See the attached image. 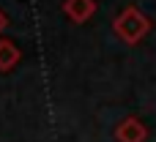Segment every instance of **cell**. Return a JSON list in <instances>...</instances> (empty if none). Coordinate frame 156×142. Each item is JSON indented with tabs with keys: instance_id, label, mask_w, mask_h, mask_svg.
Masks as SVG:
<instances>
[{
	"instance_id": "cell-5",
	"label": "cell",
	"mask_w": 156,
	"mask_h": 142,
	"mask_svg": "<svg viewBox=\"0 0 156 142\" xmlns=\"http://www.w3.org/2000/svg\"><path fill=\"white\" fill-rule=\"evenodd\" d=\"M5 27H8V16H5V11H0V36H3Z\"/></svg>"
},
{
	"instance_id": "cell-2",
	"label": "cell",
	"mask_w": 156,
	"mask_h": 142,
	"mask_svg": "<svg viewBox=\"0 0 156 142\" xmlns=\"http://www.w3.org/2000/svg\"><path fill=\"white\" fill-rule=\"evenodd\" d=\"M115 140L118 142H145L148 140V126L140 118H123L115 126Z\"/></svg>"
},
{
	"instance_id": "cell-1",
	"label": "cell",
	"mask_w": 156,
	"mask_h": 142,
	"mask_svg": "<svg viewBox=\"0 0 156 142\" xmlns=\"http://www.w3.org/2000/svg\"><path fill=\"white\" fill-rule=\"evenodd\" d=\"M151 27H154L151 16L143 14L137 5H126V8L112 19V33H115L123 44H129V47L140 44V41L151 33Z\"/></svg>"
},
{
	"instance_id": "cell-3",
	"label": "cell",
	"mask_w": 156,
	"mask_h": 142,
	"mask_svg": "<svg viewBox=\"0 0 156 142\" xmlns=\"http://www.w3.org/2000/svg\"><path fill=\"white\" fill-rule=\"evenodd\" d=\"M63 14L71 22L82 25L96 14V0H63Z\"/></svg>"
},
{
	"instance_id": "cell-4",
	"label": "cell",
	"mask_w": 156,
	"mask_h": 142,
	"mask_svg": "<svg viewBox=\"0 0 156 142\" xmlns=\"http://www.w3.org/2000/svg\"><path fill=\"white\" fill-rule=\"evenodd\" d=\"M19 60H22L19 47L14 41H8V38H0V71H11Z\"/></svg>"
}]
</instances>
